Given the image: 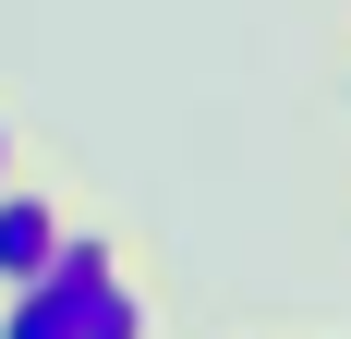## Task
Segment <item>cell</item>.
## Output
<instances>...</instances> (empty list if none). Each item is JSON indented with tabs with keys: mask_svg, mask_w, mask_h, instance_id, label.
Returning <instances> with one entry per match:
<instances>
[{
	"mask_svg": "<svg viewBox=\"0 0 351 339\" xmlns=\"http://www.w3.org/2000/svg\"><path fill=\"white\" fill-rule=\"evenodd\" d=\"M73 218H85V194H73L61 170H12V182H0V291L49 267L73 242Z\"/></svg>",
	"mask_w": 351,
	"mask_h": 339,
	"instance_id": "6da1fadb",
	"label": "cell"
},
{
	"mask_svg": "<svg viewBox=\"0 0 351 339\" xmlns=\"http://www.w3.org/2000/svg\"><path fill=\"white\" fill-rule=\"evenodd\" d=\"M73 291H85V267H73V242H61L36 279H12V291H0V339H73V327H85V303H73Z\"/></svg>",
	"mask_w": 351,
	"mask_h": 339,
	"instance_id": "7a4b0ae2",
	"label": "cell"
},
{
	"mask_svg": "<svg viewBox=\"0 0 351 339\" xmlns=\"http://www.w3.org/2000/svg\"><path fill=\"white\" fill-rule=\"evenodd\" d=\"M12 170H25V121L0 109V182H12Z\"/></svg>",
	"mask_w": 351,
	"mask_h": 339,
	"instance_id": "3957f363",
	"label": "cell"
},
{
	"mask_svg": "<svg viewBox=\"0 0 351 339\" xmlns=\"http://www.w3.org/2000/svg\"><path fill=\"white\" fill-rule=\"evenodd\" d=\"M339 109H351V36H339Z\"/></svg>",
	"mask_w": 351,
	"mask_h": 339,
	"instance_id": "277c9868",
	"label": "cell"
}]
</instances>
